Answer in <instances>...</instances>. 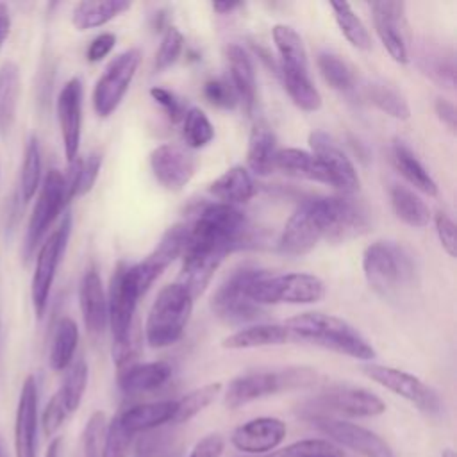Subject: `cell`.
I'll return each instance as SVG.
<instances>
[{
	"label": "cell",
	"mask_w": 457,
	"mask_h": 457,
	"mask_svg": "<svg viewBox=\"0 0 457 457\" xmlns=\"http://www.w3.org/2000/svg\"><path fill=\"white\" fill-rule=\"evenodd\" d=\"M284 327L291 336L325 350L359 361H373L377 352L371 343L346 320L325 312H302L289 318Z\"/></svg>",
	"instance_id": "1"
},
{
	"label": "cell",
	"mask_w": 457,
	"mask_h": 457,
	"mask_svg": "<svg viewBox=\"0 0 457 457\" xmlns=\"http://www.w3.org/2000/svg\"><path fill=\"white\" fill-rule=\"evenodd\" d=\"M362 271L370 287L386 300H400L416 282L411 252L395 241H375L366 246Z\"/></svg>",
	"instance_id": "2"
},
{
	"label": "cell",
	"mask_w": 457,
	"mask_h": 457,
	"mask_svg": "<svg viewBox=\"0 0 457 457\" xmlns=\"http://www.w3.org/2000/svg\"><path fill=\"white\" fill-rule=\"evenodd\" d=\"M189 227L186 246L211 250L218 253H230L243 248L248 236L246 216L236 207L221 202H212L202 207Z\"/></svg>",
	"instance_id": "3"
},
{
	"label": "cell",
	"mask_w": 457,
	"mask_h": 457,
	"mask_svg": "<svg viewBox=\"0 0 457 457\" xmlns=\"http://www.w3.org/2000/svg\"><path fill=\"white\" fill-rule=\"evenodd\" d=\"M318 382V371L309 366H286L277 370L248 371L232 378L225 391V405L237 409L253 400L311 387Z\"/></svg>",
	"instance_id": "4"
},
{
	"label": "cell",
	"mask_w": 457,
	"mask_h": 457,
	"mask_svg": "<svg viewBox=\"0 0 457 457\" xmlns=\"http://www.w3.org/2000/svg\"><path fill=\"white\" fill-rule=\"evenodd\" d=\"M193 296L177 282L164 286L154 300L145 323V339L152 348L175 345L191 318Z\"/></svg>",
	"instance_id": "5"
},
{
	"label": "cell",
	"mask_w": 457,
	"mask_h": 457,
	"mask_svg": "<svg viewBox=\"0 0 457 457\" xmlns=\"http://www.w3.org/2000/svg\"><path fill=\"white\" fill-rule=\"evenodd\" d=\"M246 295L257 305L316 303L325 296V284L312 273L273 275L259 268L246 286Z\"/></svg>",
	"instance_id": "6"
},
{
	"label": "cell",
	"mask_w": 457,
	"mask_h": 457,
	"mask_svg": "<svg viewBox=\"0 0 457 457\" xmlns=\"http://www.w3.org/2000/svg\"><path fill=\"white\" fill-rule=\"evenodd\" d=\"M330 227V205L328 196H316L303 200L286 221L280 237L278 252L291 257L309 253L323 237H327Z\"/></svg>",
	"instance_id": "7"
},
{
	"label": "cell",
	"mask_w": 457,
	"mask_h": 457,
	"mask_svg": "<svg viewBox=\"0 0 457 457\" xmlns=\"http://www.w3.org/2000/svg\"><path fill=\"white\" fill-rule=\"evenodd\" d=\"M39 196L36 200V205L32 209L25 241H23V259L25 262L36 253V248L41 246V241L52 223L57 220L61 211L68 205V195L64 186V175L52 168L46 171L41 186H39Z\"/></svg>",
	"instance_id": "8"
},
{
	"label": "cell",
	"mask_w": 457,
	"mask_h": 457,
	"mask_svg": "<svg viewBox=\"0 0 457 457\" xmlns=\"http://www.w3.org/2000/svg\"><path fill=\"white\" fill-rule=\"evenodd\" d=\"M259 268L241 266L234 270L212 293L211 311L228 325H243L259 320L264 311L246 295V286Z\"/></svg>",
	"instance_id": "9"
},
{
	"label": "cell",
	"mask_w": 457,
	"mask_h": 457,
	"mask_svg": "<svg viewBox=\"0 0 457 457\" xmlns=\"http://www.w3.org/2000/svg\"><path fill=\"white\" fill-rule=\"evenodd\" d=\"M70 232H71V216L66 212L59 227L39 246V252L36 257V268L30 282V300L37 318L45 314L50 289L54 286V278H55L59 262L62 259V253L66 250Z\"/></svg>",
	"instance_id": "10"
},
{
	"label": "cell",
	"mask_w": 457,
	"mask_h": 457,
	"mask_svg": "<svg viewBox=\"0 0 457 457\" xmlns=\"http://www.w3.org/2000/svg\"><path fill=\"white\" fill-rule=\"evenodd\" d=\"M362 373L377 382L378 386L386 387L387 391L402 396L403 400L411 402L425 412L427 416H439L443 412V402L436 389L427 386L423 380H420L416 375L407 373L398 368L384 366V364H364Z\"/></svg>",
	"instance_id": "11"
},
{
	"label": "cell",
	"mask_w": 457,
	"mask_h": 457,
	"mask_svg": "<svg viewBox=\"0 0 457 457\" xmlns=\"http://www.w3.org/2000/svg\"><path fill=\"white\" fill-rule=\"evenodd\" d=\"M309 416L337 412L352 418H373L386 411V403L375 393L355 386H332L307 402Z\"/></svg>",
	"instance_id": "12"
},
{
	"label": "cell",
	"mask_w": 457,
	"mask_h": 457,
	"mask_svg": "<svg viewBox=\"0 0 457 457\" xmlns=\"http://www.w3.org/2000/svg\"><path fill=\"white\" fill-rule=\"evenodd\" d=\"M139 62L141 52L137 48H130L116 55L107 64L93 89V107L98 116L107 118L118 109L125 93L129 91Z\"/></svg>",
	"instance_id": "13"
},
{
	"label": "cell",
	"mask_w": 457,
	"mask_h": 457,
	"mask_svg": "<svg viewBox=\"0 0 457 457\" xmlns=\"http://www.w3.org/2000/svg\"><path fill=\"white\" fill-rule=\"evenodd\" d=\"M189 237V227L186 223H175L171 225L157 243V246L141 261L136 264H130L132 277L141 291L145 295L148 287L154 284V280L179 257L184 253L186 245Z\"/></svg>",
	"instance_id": "14"
},
{
	"label": "cell",
	"mask_w": 457,
	"mask_h": 457,
	"mask_svg": "<svg viewBox=\"0 0 457 457\" xmlns=\"http://www.w3.org/2000/svg\"><path fill=\"white\" fill-rule=\"evenodd\" d=\"M311 421L320 432L328 436L330 441L346 446L362 457H395L393 448L380 436L357 423L330 416H312Z\"/></svg>",
	"instance_id": "15"
},
{
	"label": "cell",
	"mask_w": 457,
	"mask_h": 457,
	"mask_svg": "<svg viewBox=\"0 0 457 457\" xmlns=\"http://www.w3.org/2000/svg\"><path fill=\"white\" fill-rule=\"evenodd\" d=\"M309 146L325 168L328 186L339 189L343 195H353L359 189V175L353 162L327 132H311Z\"/></svg>",
	"instance_id": "16"
},
{
	"label": "cell",
	"mask_w": 457,
	"mask_h": 457,
	"mask_svg": "<svg viewBox=\"0 0 457 457\" xmlns=\"http://www.w3.org/2000/svg\"><path fill=\"white\" fill-rule=\"evenodd\" d=\"M373 14V25L378 39L395 62H409L407 45V21L403 2H373L370 4Z\"/></svg>",
	"instance_id": "17"
},
{
	"label": "cell",
	"mask_w": 457,
	"mask_h": 457,
	"mask_svg": "<svg viewBox=\"0 0 457 457\" xmlns=\"http://www.w3.org/2000/svg\"><path fill=\"white\" fill-rule=\"evenodd\" d=\"M286 434L287 427L282 420L261 416L236 427L230 436V443L236 450L248 453V457H255L277 450Z\"/></svg>",
	"instance_id": "18"
},
{
	"label": "cell",
	"mask_w": 457,
	"mask_h": 457,
	"mask_svg": "<svg viewBox=\"0 0 457 457\" xmlns=\"http://www.w3.org/2000/svg\"><path fill=\"white\" fill-rule=\"evenodd\" d=\"M57 121L62 137V148L68 162L79 157L80 134H82V82L70 79L57 95Z\"/></svg>",
	"instance_id": "19"
},
{
	"label": "cell",
	"mask_w": 457,
	"mask_h": 457,
	"mask_svg": "<svg viewBox=\"0 0 457 457\" xmlns=\"http://www.w3.org/2000/svg\"><path fill=\"white\" fill-rule=\"evenodd\" d=\"M150 168L164 189L179 191L193 179L196 162L184 146L166 143L152 150Z\"/></svg>",
	"instance_id": "20"
},
{
	"label": "cell",
	"mask_w": 457,
	"mask_h": 457,
	"mask_svg": "<svg viewBox=\"0 0 457 457\" xmlns=\"http://www.w3.org/2000/svg\"><path fill=\"white\" fill-rule=\"evenodd\" d=\"M37 382L29 375L21 386L14 418V453L16 457H37Z\"/></svg>",
	"instance_id": "21"
},
{
	"label": "cell",
	"mask_w": 457,
	"mask_h": 457,
	"mask_svg": "<svg viewBox=\"0 0 457 457\" xmlns=\"http://www.w3.org/2000/svg\"><path fill=\"white\" fill-rule=\"evenodd\" d=\"M330 227L327 232L328 241H346L357 237L370 228L368 211L352 195L328 196Z\"/></svg>",
	"instance_id": "22"
},
{
	"label": "cell",
	"mask_w": 457,
	"mask_h": 457,
	"mask_svg": "<svg viewBox=\"0 0 457 457\" xmlns=\"http://www.w3.org/2000/svg\"><path fill=\"white\" fill-rule=\"evenodd\" d=\"M223 259V253L186 246L177 284H180L195 300L207 289L214 271L220 268Z\"/></svg>",
	"instance_id": "23"
},
{
	"label": "cell",
	"mask_w": 457,
	"mask_h": 457,
	"mask_svg": "<svg viewBox=\"0 0 457 457\" xmlns=\"http://www.w3.org/2000/svg\"><path fill=\"white\" fill-rule=\"evenodd\" d=\"M225 57L228 64V82L236 91L237 102L241 104L243 111L250 116L255 107L257 100V82H255V70L252 64L250 55L246 50L236 43H230L225 48Z\"/></svg>",
	"instance_id": "24"
},
{
	"label": "cell",
	"mask_w": 457,
	"mask_h": 457,
	"mask_svg": "<svg viewBox=\"0 0 457 457\" xmlns=\"http://www.w3.org/2000/svg\"><path fill=\"white\" fill-rule=\"evenodd\" d=\"M79 303L87 332L100 334L107 325V296L95 268H87L80 278Z\"/></svg>",
	"instance_id": "25"
},
{
	"label": "cell",
	"mask_w": 457,
	"mask_h": 457,
	"mask_svg": "<svg viewBox=\"0 0 457 457\" xmlns=\"http://www.w3.org/2000/svg\"><path fill=\"white\" fill-rule=\"evenodd\" d=\"M171 377V366L164 361L134 362L118 373V386L125 395H141L164 386Z\"/></svg>",
	"instance_id": "26"
},
{
	"label": "cell",
	"mask_w": 457,
	"mask_h": 457,
	"mask_svg": "<svg viewBox=\"0 0 457 457\" xmlns=\"http://www.w3.org/2000/svg\"><path fill=\"white\" fill-rule=\"evenodd\" d=\"M173 414H175V400H161V402L132 405L116 416L130 434H137V432H148L166 423H171Z\"/></svg>",
	"instance_id": "27"
},
{
	"label": "cell",
	"mask_w": 457,
	"mask_h": 457,
	"mask_svg": "<svg viewBox=\"0 0 457 457\" xmlns=\"http://www.w3.org/2000/svg\"><path fill=\"white\" fill-rule=\"evenodd\" d=\"M277 137L273 130L259 121L252 127L248 136V150H246V162L253 175L266 177L275 170V157H277Z\"/></svg>",
	"instance_id": "28"
},
{
	"label": "cell",
	"mask_w": 457,
	"mask_h": 457,
	"mask_svg": "<svg viewBox=\"0 0 457 457\" xmlns=\"http://www.w3.org/2000/svg\"><path fill=\"white\" fill-rule=\"evenodd\" d=\"M257 187L252 173L245 166H232L211 182L209 193L221 204H245L255 195Z\"/></svg>",
	"instance_id": "29"
},
{
	"label": "cell",
	"mask_w": 457,
	"mask_h": 457,
	"mask_svg": "<svg viewBox=\"0 0 457 457\" xmlns=\"http://www.w3.org/2000/svg\"><path fill=\"white\" fill-rule=\"evenodd\" d=\"M291 339L289 330L284 325L277 323H257L236 330L221 341L223 348L228 350H245V348H261V346H277Z\"/></svg>",
	"instance_id": "30"
},
{
	"label": "cell",
	"mask_w": 457,
	"mask_h": 457,
	"mask_svg": "<svg viewBox=\"0 0 457 457\" xmlns=\"http://www.w3.org/2000/svg\"><path fill=\"white\" fill-rule=\"evenodd\" d=\"M391 159L395 168L400 171V175L418 191L436 196L437 195V184L432 179V175L427 171V168L421 164V161L414 155V152L409 148V145L402 139H395L391 146Z\"/></svg>",
	"instance_id": "31"
},
{
	"label": "cell",
	"mask_w": 457,
	"mask_h": 457,
	"mask_svg": "<svg viewBox=\"0 0 457 457\" xmlns=\"http://www.w3.org/2000/svg\"><path fill=\"white\" fill-rule=\"evenodd\" d=\"M275 170H280L282 173L295 179L328 184V175L325 168L321 166L318 157L307 150H300V148L278 150L275 157Z\"/></svg>",
	"instance_id": "32"
},
{
	"label": "cell",
	"mask_w": 457,
	"mask_h": 457,
	"mask_svg": "<svg viewBox=\"0 0 457 457\" xmlns=\"http://www.w3.org/2000/svg\"><path fill=\"white\" fill-rule=\"evenodd\" d=\"M418 64L421 71L441 87L455 86V55L452 48L425 43L420 50Z\"/></svg>",
	"instance_id": "33"
},
{
	"label": "cell",
	"mask_w": 457,
	"mask_h": 457,
	"mask_svg": "<svg viewBox=\"0 0 457 457\" xmlns=\"http://www.w3.org/2000/svg\"><path fill=\"white\" fill-rule=\"evenodd\" d=\"M127 9H130V2L127 0H84L73 7L71 21L79 30L96 29L109 23Z\"/></svg>",
	"instance_id": "34"
},
{
	"label": "cell",
	"mask_w": 457,
	"mask_h": 457,
	"mask_svg": "<svg viewBox=\"0 0 457 457\" xmlns=\"http://www.w3.org/2000/svg\"><path fill=\"white\" fill-rule=\"evenodd\" d=\"M389 200L391 207L400 221L412 228H423L430 223L432 214L428 205L414 193V189L402 186V184H393L389 189Z\"/></svg>",
	"instance_id": "35"
},
{
	"label": "cell",
	"mask_w": 457,
	"mask_h": 457,
	"mask_svg": "<svg viewBox=\"0 0 457 457\" xmlns=\"http://www.w3.org/2000/svg\"><path fill=\"white\" fill-rule=\"evenodd\" d=\"M273 43L278 52L280 66L278 70H291V71H309L307 62V50L300 37V34L289 25H275L273 27Z\"/></svg>",
	"instance_id": "36"
},
{
	"label": "cell",
	"mask_w": 457,
	"mask_h": 457,
	"mask_svg": "<svg viewBox=\"0 0 457 457\" xmlns=\"http://www.w3.org/2000/svg\"><path fill=\"white\" fill-rule=\"evenodd\" d=\"M20 89V68L5 61L0 66V136H7L16 121Z\"/></svg>",
	"instance_id": "37"
},
{
	"label": "cell",
	"mask_w": 457,
	"mask_h": 457,
	"mask_svg": "<svg viewBox=\"0 0 457 457\" xmlns=\"http://www.w3.org/2000/svg\"><path fill=\"white\" fill-rule=\"evenodd\" d=\"M77 345H79V327L71 318L62 316L54 327V336H52V345L48 353L50 368L55 371L68 370V366L73 361Z\"/></svg>",
	"instance_id": "38"
},
{
	"label": "cell",
	"mask_w": 457,
	"mask_h": 457,
	"mask_svg": "<svg viewBox=\"0 0 457 457\" xmlns=\"http://www.w3.org/2000/svg\"><path fill=\"white\" fill-rule=\"evenodd\" d=\"M284 87L293 100V104L305 111V112H314L321 107V95L312 84L309 71H291V70H278Z\"/></svg>",
	"instance_id": "39"
},
{
	"label": "cell",
	"mask_w": 457,
	"mask_h": 457,
	"mask_svg": "<svg viewBox=\"0 0 457 457\" xmlns=\"http://www.w3.org/2000/svg\"><path fill=\"white\" fill-rule=\"evenodd\" d=\"M87 377H89V370L84 359H79L68 366L66 377L55 393V396L61 400V403L68 411V414H73L79 409L87 387Z\"/></svg>",
	"instance_id": "40"
},
{
	"label": "cell",
	"mask_w": 457,
	"mask_h": 457,
	"mask_svg": "<svg viewBox=\"0 0 457 457\" xmlns=\"http://www.w3.org/2000/svg\"><path fill=\"white\" fill-rule=\"evenodd\" d=\"M330 9L334 11L336 23L341 30V34L359 50H370L371 48V36L362 23V20L353 12L352 5L346 2H332Z\"/></svg>",
	"instance_id": "41"
},
{
	"label": "cell",
	"mask_w": 457,
	"mask_h": 457,
	"mask_svg": "<svg viewBox=\"0 0 457 457\" xmlns=\"http://www.w3.org/2000/svg\"><path fill=\"white\" fill-rule=\"evenodd\" d=\"M221 387L223 386L220 382H211L189 391L180 400H175V414L171 423H186L191 418H195L198 412H202L218 398V395L221 393Z\"/></svg>",
	"instance_id": "42"
},
{
	"label": "cell",
	"mask_w": 457,
	"mask_h": 457,
	"mask_svg": "<svg viewBox=\"0 0 457 457\" xmlns=\"http://www.w3.org/2000/svg\"><path fill=\"white\" fill-rule=\"evenodd\" d=\"M41 148L36 136H30L25 146L23 162H21V173H20V198L23 202H29L41 186Z\"/></svg>",
	"instance_id": "43"
},
{
	"label": "cell",
	"mask_w": 457,
	"mask_h": 457,
	"mask_svg": "<svg viewBox=\"0 0 457 457\" xmlns=\"http://www.w3.org/2000/svg\"><path fill=\"white\" fill-rule=\"evenodd\" d=\"M366 98L377 109L395 120H409L411 107L407 100L391 86L382 82H371L366 86Z\"/></svg>",
	"instance_id": "44"
},
{
	"label": "cell",
	"mask_w": 457,
	"mask_h": 457,
	"mask_svg": "<svg viewBox=\"0 0 457 457\" xmlns=\"http://www.w3.org/2000/svg\"><path fill=\"white\" fill-rule=\"evenodd\" d=\"M318 70L323 80L339 93H352L355 87V77L352 68L336 54L321 52L318 55Z\"/></svg>",
	"instance_id": "45"
},
{
	"label": "cell",
	"mask_w": 457,
	"mask_h": 457,
	"mask_svg": "<svg viewBox=\"0 0 457 457\" xmlns=\"http://www.w3.org/2000/svg\"><path fill=\"white\" fill-rule=\"evenodd\" d=\"M255 457H345L343 450L328 439H302Z\"/></svg>",
	"instance_id": "46"
},
{
	"label": "cell",
	"mask_w": 457,
	"mask_h": 457,
	"mask_svg": "<svg viewBox=\"0 0 457 457\" xmlns=\"http://www.w3.org/2000/svg\"><path fill=\"white\" fill-rule=\"evenodd\" d=\"M182 121V137L189 148H204L214 139V127L202 109H187Z\"/></svg>",
	"instance_id": "47"
},
{
	"label": "cell",
	"mask_w": 457,
	"mask_h": 457,
	"mask_svg": "<svg viewBox=\"0 0 457 457\" xmlns=\"http://www.w3.org/2000/svg\"><path fill=\"white\" fill-rule=\"evenodd\" d=\"M132 439H134V434H130L120 423L118 416H114L105 427L100 457H129Z\"/></svg>",
	"instance_id": "48"
},
{
	"label": "cell",
	"mask_w": 457,
	"mask_h": 457,
	"mask_svg": "<svg viewBox=\"0 0 457 457\" xmlns=\"http://www.w3.org/2000/svg\"><path fill=\"white\" fill-rule=\"evenodd\" d=\"M182 46H184L182 32L177 27H166L161 37V45L155 52V62H154L155 71H164L166 68H170L179 59Z\"/></svg>",
	"instance_id": "49"
},
{
	"label": "cell",
	"mask_w": 457,
	"mask_h": 457,
	"mask_svg": "<svg viewBox=\"0 0 457 457\" xmlns=\"http://www.w3.org/2000/svg\"><path fill=\"white\" fill-rule=\"evenodd\" d=\"M105 427H107L105 414L102 411H95L89 416V420H87V423L84 427V434H82L84 457H100Z\"/></svg>",
	"instance_id": "50"
},
{
	"label": "cell",
	"mask_w": 457,
	"mask_h": 457,
	"mask_svg": "<svg viewBox=\"0 0 457 457\" xmlns=\"http://www.w3.org/2000/svg\"><path fill=\"white\" fill-rule=\"evenodd\" d=\"M205 100L218 109H234L239 102L234 87L227 79H211L204 84Z\"/></svg>",
	"instance_id": "51"
},
{
	"label": "cell",
	"mask_w": 457,
	"mask_h": 457,
	"mask_svg": "<svg viewBox=\"0 0 457 457\" xmlns=\"http://www.w3.org/2000/svg\"><path fill=\"white\" fill-rule=\"evenodd\" d=\"M68 416H70L68 411L64 409V405L61 403V400L54 395V396L48 400V403L45 405L43 414H41V428H43V434H45L46 437L54 436V434L59 430V427L66 421Z\"/></svg>",
	"instance_id": "52"
},
{
	"label": "cell",
	"mask_w": 457,
	"mask_h": 457,
	"mask_svg": "<svg viewBox=\"0 0 457 457\" xmlns=\"http://www.w3.org/2000/svg\"><path fill=\"white\" fill-rule=\"evenodd\" d=\"M150 96L162 107V111L166 112V116L173 121V123H177V121H180L182 118H184V114H186V105H184V102L175 95V93H171L170 89H164V87H152L150 89Z\"/></svg>",
	"instance_id": "53"
},
{
	"label": "cell",
	"mask_w": 457,
	"mask_h": 457,
	"mask_svg": "<svg viewBox=\"0 0 457 457\" xmlns=\"http://www.w3.org/2000/svg\"><path fill=\"white\" fill-rule=\"evenodd\" d=\"M434 225H436V234L439 237L443 250L450 257H455V223H453V220L446 212L437 211L434 214Z\"/></svg>",
	"instance_id": "54"
},
{
	"label": "cell",
	"mask_w": 457,
	"mask_h": 457,
	"mask_svg": "<svg viewBox=\"0 0 457 457\" xmlns=\"http://www.w3.org/2000/svg\"><path fill=\"white\" fill-rule=\"evenodd\" d=\"M225 450V439L220 434H209L202 437L187 457H221Z\"/></svg>",
	"instance_id": "55"
},
{
	"label": "cell",
	"mask_w": 457,
	"mask_h": 457,
	"mask_svg": "<svg viewBox=\"0 0 457 457\" xmlns=\"http://www.w3.org/2000/svg\"><path fill=\"white\" fill-rule=\"evenodd\" d=\"M114 45H116V36H114L112 32H104V34L96 36V37L89 43V46H87V50H86L87 61H89V62H98V61H102L105 55L111 54V50L114 48Z\"/></svg>",
	"instance_id": "56"
},
{
	"label": "cell",
	"mask_w": 457,
	"mask_h": 457,
	"mask_svg": "<svg viewBox=\"0 0 457 457\" xmlns=\"http://www.w3.org/2000/svg\"><path fill=\"white\" fill-rule=\"evenodd\" d=\"M434 111L439 118V121L443 125H446V129L450 132H455V127H457V111H455V105L446 100V98H436V104H434Z\"/></svg>",
	"instance_id": "57"
},
{
	"label": "cell",
	"mask_w": 457,
	"mask_h": 457,
	"mask_svg": "<svg viewBox=\"0 0 457 457\" xmlns=\"http://www.w3.org/2000/svg\"><path fill=\"white\" fill-rule=\"evenodd\" d=\"M11 30V14H9V7L5 4L0 2V48L4 45V41L7 39Z\"/></svg>",
	"instance_id": "58"
},
{
	"label": "cell",
	"mask_w": 457,
	"mask_h": 457,
	"mask_svg": "<svg viewBox=\"0 0 457 457\" xmlns=\"http://www.w3.org/2000/svg\"><path fill=\"white\" fill-rule=\"evenodd\" d=\"M45 457H62V437H54L50 441Z\"/></svg>",
	"instance_id": "59"
},
{
	"label": "cell",
	"mask_w": 457,
	"mask_h": 457,
	"mask_svg": "<svg viewBox=\"0 0 457 457\" xmlns=\"http://www.w3.org/2000/svg\"><path fill=\"white\" fill-rule=\"evenodd\" d=\"M241 5L243 4H239V2H214L212 9L216 12H220V14H227V12H230V11H234V9L241 7Z\"/></svg>",
	"instance_id": "60"
},
{
	"label": "cell",
	"mask_w": 457,
	"mask_h": 457,
	"mask_svg": "<svg viewBox=\"0 0 457 457\" xmlns=\"http://www.w3.org/2000/svg\"><path fill=\"white\" fill-rule=\"evenodd\" d=\"M441 457H457V455H455V452L452 448H446V450H443Z\"/></svg>",
	"instance_id": "61"
},
{
	"label": "cell",
	"mask_w": 457,
	"mask_h": 457,
	"mask_svg": "<svg viewBox=\"0 0 457 457\" xmlns=\"http://www.w3.org/2000/svg\"><path fill=\"white\" fill-rule=\"evenodd\" d=\"M0 457H2V450H0Z\"/></svg>",
	"instance_id": "62"
}]
</instances>
